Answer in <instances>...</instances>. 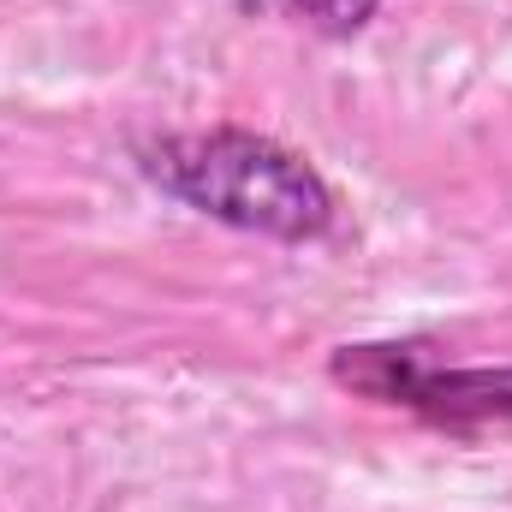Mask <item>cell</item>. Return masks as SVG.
Masks as SVG:
<instances>
[{
  "label": "cell",
  "mask_w": 512,
  "mask_h": 512,
  "mask_svg": "<svg viewBox=\"0 0 512 512\" xmlns=\"http://www.w3.org/2000/svg\"><path fill=\"white\" fill-rule=\"evenodd\" d=\"M143 173L185 209L221 227H239V233L280 239V245L328 239L340 221L328 179L298 149L239 126L155 137L143 143Z\"/></svg>",
  "instance_id": "obj_1"
},
{
  "label": "cell",
  "mask_w": 512,
  "mask_h": 512,
  "mask_svg": "<svg viewBox=\"0 0 512 512\" xmlns=\"http://www.w3.org/2000/svg\"><path fill=\"white\" fill-rule=\"evenodd\" d=\"M334 382L382 405H405L453 435L512 429V364L489 370V364H441L423 346H346L334 352Z\"/></svg>",
  "instance_id": "obj_2"
},
{
  "label": "cell",
  "mask_w": 512,
  "mask_h": 512,
  "mask_svg": "<svg viewBox=\"0 0 512 512\" xmlns=\"http://www.w3.org/2000/svg\"><path fill=\"white\" fill-rule=\"evenodd\" d=\"M239 12H256V18H286V24H304L316 36H358L382 0H227Z\"/></svg>",
  "instance_id": "obj_3"
}]
</instances>
